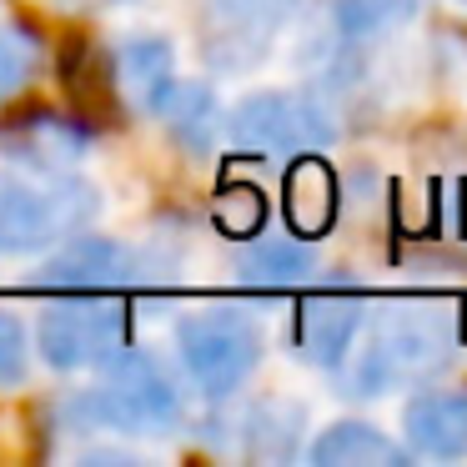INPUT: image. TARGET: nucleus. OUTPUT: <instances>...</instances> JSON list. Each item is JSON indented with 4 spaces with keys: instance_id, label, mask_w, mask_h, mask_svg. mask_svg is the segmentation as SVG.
Listing matches in <instances>:
<instances>
[{
    "instance_id": "0eeeda50",
    "label": "nucleus",
    "mask_w": 467,
    "mask_h": 467,
    "mask_svg": "<svg viewBox=\"0 0 467 467\" xmlns=\"http://www.w3.org/2000/svg\"><path fill=\"white\" fill-rule=\"evenodd\" d=\"M302 0H202V56L206 66L236 76L272 56Z\"/></svg>"
},
{
    "instance_id": "1a4fd4ad",
    "label": "nucleus",
    "mask_w": 467,
    "mask_h": 467,
    "mask_svg": "<svg viewBox=\"0 0 467 467\" xmlns=\"http://www.w3.org/2000/svg\"><path fill=\"white\" fill-rule=\"evenodd\" d=\"M362 322H367V302L357 292H342V286L306 292L302 286V302L286 317V352L296 362L317 367V372H342Z\"/></svg>"
},
{
    "instance_id": "20e7f679",
    "label": "nucleus",
    "mask_w": 467,
    "mask_h": 467,
    "mask_svg": "<svg viewBox=\"0 0 467 467\" xmlns=\"http://www.w3.org/2000/svg\"><path fill=\"white\" fill-rule=\"evenodd\" d=\"M266 357V327L246 306H196L176 322V362L206 402H232Z\"/></svg>"
},
{
    "instance_id": "9d476101",
    "label": "nucleus",
    "mask_w": 467,
    "mask_h": 467,
    "mask_svg": "<svg viewBox=\"0 0 467 467\" xmlns=\"http://www.w3.org/2000/svg\"><path fill=\"white\" fill-rule=\"evenodd\" d=\"M86 151H91V126L71 121V116L51 111V106L21 111L0 126V156H5L16 171L61 176V171H76Z\"/></svg>"
},
{
    "instance_id": "423d86ee",
    "label": "nucleus",
    "mask_w": 467,
    "mask_h": 467,
    "mask_svg": "<svg viewBox=\"0 0 467 467\" xmlns=\"http://www.w3.org/2000/svg\"><path fill=\"white\" fill-rule=\"evenodd\" d=\"M226 141L236 151L292 161V156L332 146L337 121H332V106L312 91H252L226 116Z\"/></svg>"
},
{
    "instance_id": "f03ea898",
    "label": "nucleus",
    "mask_w": 467,
    "mask_h": 467,
    "mask_svg": "<svg viewBox=\"0 0 467 467\" xmlns=\"http://www.w3.org/2000/svg\"><path fill=\"white\" fill-rule=\"evenodd\" d=\"M71 432H116V437H156L176 432L186 417L182 387H176L171 367L156 352L126 347L101 367V382L81 387V392L61 397L56 407Z\"/></svg>"
},
{
    "instance_id": "a211bd4d",
    "label": "nucleus",
    "mask_w": 467,
    "mask_h": 467,
    "mask_svg": "<svg viewBox=\"0 0 467 467\" xmlns=\"http://www.w3.org/2000/svg\"><path fill=\"white\" fill-rule=\"evenodd\" d=\"M302 427H306V407L292 402V397H256L246 402L242 412L232 417V432L242 437V452L246 457H296V442H302Z\"/></svg>"
},
{
    "instance_id": "2eb2a0df",
    "label": "nucleus",
    "mask_w": 467,
    "mask_h": 467,
    "mask_svg": "<svg viewBox=\"0 0 467 467\" xmlns=\"http://www.w3.org/2000/svg\"><path fill=\"white\" fill-rule=\"evenodd\" d=\"M337 202H342V192H337V176H332V166L322 161V151H306V156H292V161H286L282 206H286L292 236H302V242L327 236L337 222Z\"/></svg>"
},
{
    "instance_id": "7ed1b4c3",
    "label": "nucleus",
    "mask_w": 467,
    "mask_h": 467,
    "mask_svg": "<svg viewBox=\"0 0 467 467\" xmlns=\"http://www.w3.org/2000/svg\"><path fill=\"white\" fill-rule=\"evenodd\" d=\"M96 216H101V192L86 176L0 171V256H36L61 236L96 226Z\"/></svg>"
},
{
    "instance_id": "f8f14e48",
    "label": "nucleus",
    "mask_w": 467,
    "mask_h": 467,
    "mask_svg": "<svg viewBox=\"0 0 467 467\" xmlns=\"http://www.w3.org/2000/svg\"><path fill=\"white\" fill-rule=\"evenodd\" d=\"M402 447L412 457H467V387H427L402 407Z\"/></svg>"
},
{
    "instance_id": "6e6552de",
    "label": "nucleus",
    "mask_w": 467,
    "mask_h": 467,
    "mask_svg": "<svg viewBox=\"0 0 467 467\" xmlns=\"http://www.w3.org/2000/svg\"><path fill=\"white\" fill-rule=\"evenodd\" d=\"M146 276V252L131 242H116L101 232H71L56 246H46V262L36 266L31 286L36 292H121Z\"/></svg>"
},
{
    "instance_id": "6ab92c4d",
    "label": "nucleus",
    "mask_w": 467,
    "mask_h": 467,
    "mask_svg": "<svg viewBox=\"0 0 467 467\" xmlns=\"http://www.w3.org/2000/svg\"><path fill=\"white\" fill-rule=\"evenodd\" d=\"M41 36L26 31L21 21H0V101H11L31 86V76L41 71Z\"/></svg>"
},
{
    "instance_id": "412c9836",
    "label": "nucleus",
    "mask_w": 467,
    "mask_h": 467,
    "mask_svg": "<svg viewBox=\"0 0 467 467\" xmlns=\"http://www.w3.org/2000/svg\"><path fill=\"white\" fill-rule=\"evenodd\" d=\"M212 216H216V226H222L226 236H256V232H262V222H266V202H262L256 186L232 182V186H222Z\"/></svg>"
},
{
    "instance_id": "f257e3e1",
    "label": "nucleus",
    "mask_w": 467,
    "mask_h": 467,
    "mask_svg": "<svg viewBox=\"0 0 467 467\" xmlns=\"http://www.w3.org/2000/svg\"><path fill=\"white\" fill-rule=\"evenodd\" d=\"M357 357L342 362L347 397H387L402 387H427L462 352V306L457 302H387L367 312L357 332Z\"/></svg>"
},
{
    "instance_id": "aec40b11",
    "label": "nucleus",
    "mask_w": 467,
    "mask_h": 467,
    "mask_svg": "<svg viewBox=\"0 0 467 467\" xmlns=\"http://www.w3.org/2000/svg\"><path fill=\"white\" fill-rule=\"evenodd\" d=\"M31 332L26 322L11 312V306H0V392H16V387L31 382Z\"/></svg>"
},
{
    "instance_id": "39448f33",
    "label": "nucleus",
    "mask_w": 467,
    "mask_h": 467,
    "mask_svg": "<svg viewBox=\"0 0 467 467\" xmlns=\"http://www.w3.org/2000/svg\"><path fill=\"white\" fill-rule=\"evenodd\" d=\"M31 347L51 372H101L131 347V306L116 292H61L41 306Z\"/></svg>"
},
{
    "instance_id": "ddd939ff",
    "label": "nucleus",
    "mask_w": 467,
    "mask_h": 467,
    "mask_svg": "<svg viewBox=\"0 0 467 467\" xmlns=\"http://www.w3.org/2000/svg\"><path fill=\"white\" fill-rule=\"evenodd\" d=\"M236 282L252 286L262 296H282V292H302V286H317L322 276V262H317V246L302 242V236H262L236 252Z\"/></svg>"
},
{
    "instance_id": "f3484780",
    "label": "nucleus",
    "mask_w": 467,
    "mask_h": 467,
    "mask_svg": "<svg viewBox=\"0 0 467 467\" xmlns=\"http://www.w3.org/2000/svg\"><path fill=\"white\" fill-rule=\"evenodd\" d=\"M422 0H327V36L337 51H372L417 21Z\"/></svg>"
},
{
    "instance_id": "9b49d317",
    "label": "nucleus",
    "mask_w": 467,
    "mask_h": 467,
    "mask_svg": "<svg viewBox=\"0 0 467 467\" xmlns=\"http://www.w3.org/2000/svg\"><path fill=\"white\" fill-rule=\"evenodd\" d=\"M106 76H111L116 96L126 101V111L151 116V106L161 101V91L176 81V46L156 31H131L111 46Z\"/></svg>"
},
{
    "instance_id": "4be33fe9",
    "label": "nucleus",
    "mask_w": 467,
    "mask_h": 467,
    "mask_svg": "<svg viewBox=\"0 0 467 467\" xmlns=\"http://www.w3.org/2000/svg\"><path fill=\"white\" fill-rule=\"evenodd\" d=\"M61 11H111V5H131V0H51Z\"/></svg>"
},
{
    "instance_id": "4468645a",
    "label": "nucleus",
    "mask_w": 467,
    "mask_h": 467,
    "mask_svg": "<svg viewBox=\"0 0 467 467\" xmlns=\"http://www.w3.org/2000/svg\"><path fill=\"white\" fill-rule=\"evenodd\" d=\"M151 116L166 126L171 146L192 161H206L216 151V136H222V106L216 91L206 81H171L161 91V101L151 106Z\"/></svg>"
},
{
    "instance_id": "dca6fc26",
    "label": "nucleus",
    "mask_w": 467,
    "mask_h": 467,
    "mask_svg": "<svg viewBox=\"0 0 467 467\" xmlns=\"http://www.w3.org/2000/svg\"><path fill=\"white\" fill-rule=\"evenodd\" d=\"M306 462L312 467H407V452L397 437H387L382 427L362 422V417H342V422L322 427L306 447Z\"/></svg>"
},
{
    "instance_id": "5701e85b",
    "label": "nucleus",
    "mask_w": 467,
    "mask_h": 467,
    "mask_svg": "<svg viewBox=\"0 0 467 467\" xmlns=\"http://www.w3.org/2000/svg\"><path fill=\"white\" fill-rule=\"evenodd\" d=\"M452 5H462V11H467V0H452Z\"/></svg>"
}]
</instances>
